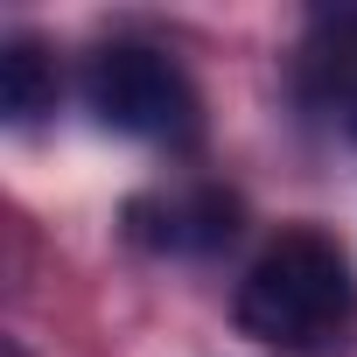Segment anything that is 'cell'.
Returning <instances> with one entry per match:
<instances>
[{"label": "cell", "mask_w": 357, "mask_h": 357, "mask_svg": "<svg viewBox=\"0 0 357 357\" xmlns=\"http://www.w3.org/2000/svg\"><path fill=\"white\" fill-rule=\"evenodd\" d=\"M231 315L266 350H329L357 322V273L329 231H280L238 280Z\"/></svg>", "instance_id": "1"}, {"label": "cell", "mask_w": 357, "mask_h": 357, "mask_svg": "<svg viewBox=\"0 0 357 357\" xmlns=\"http://www.w3.org/2000/svg\"><path fill=\"white\" fill-rule=\"evenodd\" d=\"M84 105L98 112V126L147 147H190L204 126L190 70L154 43H105L84 63Z\"/></svg>", "instance_id": "2"}, {"label": "cell", "mask_w": 357, "mask_h": 357, "mask_svg": "<svg viewBox=\"0 0 357 357\" xmlns=\"http://www.w3.org/2000/svg\"><path fill=\"white\" fill-rule=\"evenodd\" d=\"M294 84H301V105L357 147V8L322 15V22L308 29Z\"/></svg>", "instance_id": "3"}, {"label": "cell", "mask_w": 357, "mask_h": 357, "mask_svg": "<svg viewBox=\"0 0 357 357\" xmlns=\"http://www.w3.org/2000/svg\"><path fill=\"white\" fill-rule=\"evenodd\" d=\"M133 238L154 252H218L238 238V197L225 190H175V197H147L133 204Z\"/></svg>", "instance_id": "4"}, {"label": "cell", "mask_w": 357, "mask_h": 357, "mask_svg": "<svg viewBox=\"0 0 357 357\" xmlns=\"http://www.w3.org/2000/svg\"><path fill=\"white\" fill-rule=\"evenodd\" d=\"M56 56L36 43V36H8L0 50V112L8 126H36L43 112H56Z\"/></svg>", "instance_id": "5"}]
</instances>
